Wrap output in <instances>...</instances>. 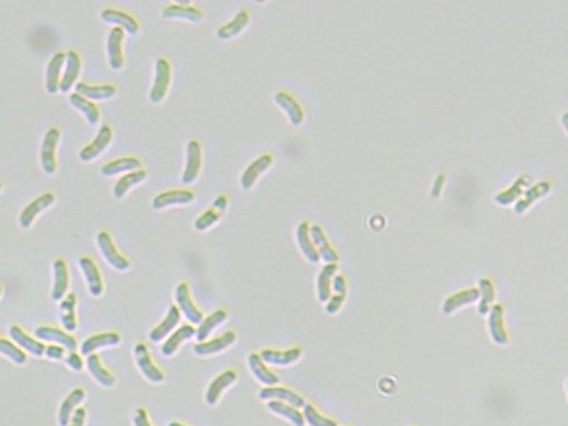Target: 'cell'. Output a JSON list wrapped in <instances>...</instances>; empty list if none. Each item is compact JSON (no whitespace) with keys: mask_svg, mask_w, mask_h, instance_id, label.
Returning a JSON list of instances; mask_svg holds the SVG:
<instances>
[{"mask_svg":"<svg viewBox=\"0 0 568 426\" xmlns=\"http://www.w3.org/2000/svg\"><path fill=\"white\" fill-rule=\"evenodd\" d=\"M68 101L76 111H80L88 123L91 125H96L101 118V111L98 109L97 105L92 101L88 100L87 98L82 97L76 92H73L68 96Z\"/></svg>","mask_w":568,"mask_h":426,"instance_id":"obj_35","label":"cell"},{"mask_svg":"<svg viewBox=\"0 0 568 426\" xmlns=\"http://www.w3.org/2000/svg\"><path fill=\"white\" fill-rule=\"evenodd\" d=\"M78 264L80 270L85 275L91 296L101 297L104 292V284H103V277L98 270L97 265L87 256L78 258Z\"/></svg>","mask_w":568,"mask_h":426,"instance_id":"obj_15","label":"cell"},{"mask_svg":"<svg viewBox=\"0 0 568 426\" xmlns=\"http://www.w3.org/2000/svg\"><path fill=\"white\" fill-rule=\"evenodd\" d=\"M222 213L218 212L214 207L207 209L200 216L196 218L195 228L197 231H206L221 220Z\"/></svg>","mask_w":568,"mask_h":426,"instance_id":"obj_49","label":"cell"},{"mask_svg":"<svg viewBox=\"0 0 568 426\" xmlns=\"http://www.w3.org/2000/svg\"><path fill=\"white\" fill-rule=\"evenodd\" d=\"M227 317V312L223 309H218V310H215L211 315L207 316L206 319H202V323L199 324L198 329L196 330L197 340L199 342H204L209 337L211 332L225 322Z\"/></svg>","mask_w":568,"mask_h":426,"instance_id":"obj_41","label":"cell"},{"mask_svg":"<svg viewBox=\"0 0 568 426\" xmlns=\"http://www.w3.org/2000/svg\"><path fill=\"white\" fill-rule=\"evenodd\" d=\"M134 426H151L149 420H148L146 410L143 409V408L136 410V414H134Z\"/></svg>","mask_w":568,"mask_h":426,"instance_id":"obj_54","label":"cell"},{"mask_svg":"<svg viewBox=\"0 0 568 426\" xmlns=\"http://www.w3.org/2000/svg\"><path fill=\"white\" fill-rule=\"evenodd\" d=\"M478 298H480V291L475 289V288L461 291V292L449 297L448 299H445V303L442 305V310L445 314H452L461 307L475 303L478 300Z\"/></svg>","mask_w":568,"mask_h":426,"instance_id":"obj_38","label":"cell"},{"mask_svg":"<svg viewBox=\"0 0 568 426\" xmlns=\"http://www.w3.org/2000/svg\"><path fill=\"white\" fill-rule=\"evenodd\" d=\"M3 189V183L0 182V191Z\"/></svg>","mask_w":568,"mask_h":426,"instance_id":"obj_60","label":"cell"},{"mask_svg":"<svg viewBox=\"0 0 568 426\" xmlns=\"http://www.w3.org/2000/svg\"><path fill=\"white\" fill-rule=\"evenodd\" d=\"M295 239L306 259L313 264L318 263L321 257L309 237V224L307 222H302L297 226Z\"/></svg>","mask_w":568,"mask_h":426,"instance_id":"obj_33","label":"cell"},{"mask_svg":"<svg viewBox=\"0 0 568 426\" xmlns=\"http://www.w3.org/2000/svg\"><path fill=\"white\" fill-rule=\"evenodd\" d=\"M180 319H181V312L179 308L176 306L169 307L165 319H162V323L157 328L150 332V341L155 342V343L162 341V339L166 338L173 330L176 329L180 323Z\"/></svg>","mask_w":568,"mask_h":426,"instance_id":"obj_31","label":"cell"},{"mask_svg":"<svg viewBox=\"0 0 568 426\" xmlns=\"http://www.w3.org/2000/svg\"><path fill=\"white\" fill-rule=\"evenodd\" d=\"M480 286V293H482L480 303H478V314L480 315H487L490 310V305L494 300V286L490 280L487 279H481L478 282Z\"/></svg>","mask_w":568,"mask_h":426,"instance_id":"obj_47","label":"cell"},{"mask_svg":"<svg viewBox=\"0 0 568 426\" xmlns=\"http://www.w3.org/2000/svg\"><path fill=\"white\" fill-rule=\"evenodd\" d=\"M267 408L272 413L289 420L295 426H304V424H305L302 414L297 408L290 406V405L281 403V401H273L267 403Z\"/></svg>","mask_w":568,"mask_h":426,"instance_id":"obj_43","label":"cell"},{"mask_svg":"<svg viewBox=\"0 0 568 426\" xmlns=\"http://www.w3.org/2000/svg\"><path fill=\"white\" fill-rule=\"evenodd\" d=\"M445 175L443 174H440V175L436 178L435 180L434 186H433V189H432V197L433 198H436L440 195L441 193L442 187H443V183H445Z\"/></svg>","mask_w":568,"mask_h":426,"instance_id":"obj_57","label":"cell"},{"mask_svg":"<svg viewBox=\"0 0 568 426\" xmlns=\"http://www.w3.org/2000/svg\"><path fill=\"white\" fill-rule=\"evenodd\" d=\"M248 364H249L250 371L253 376L260 381V383L265 384L267 387H274L279 383L277 375L274 374L266 368V365L262 361L260 355L257 354H250L248 357Z\"/></svg>","mask_w":568,"mask_h":426,"instance_id":"obj_36","label":"cell"},{"mask_svg":"<svg viewBox=\"0 0 568 426\" xmlns=\"http://www.w3.org/2000/svg\"><path fill=\"white\" fill-rule=\"evenodd\" d=\"M141 169V162H140L138 157L127 156L120 157L117 160H112L108 163L105 164L101 167V175L106 176V178H112V176L118 175L120 173L124 172H134Z\"/></svg>","mask_w":568,"mask_h":426,"instance_id":"obj_30","label":"cell"},{"mask_svg":"<svg viewBox=\"0 0 568 426\" xmlns=\"http://www.w3.org/2000/svg\"><path fill=\"white\" fill-rule=\"evenodd\" d=\"M344 301V295H335V297H332L331 299H328V303L326 305V307H325V309H326V312L331 314V315H333V314H337L339 309H340L341 306H342Z\"/></svg>","mask_w":568,"mask_h":426,"instance_id":"obj_52","label":"cell"},{"mask_svg":"<svg viewBox=\"0 0 568 426\" xmlns=\"http://www.w3.org/2000/svg\"><path fill=\"white\" fill-rule=\"evenodd\" d=\"M66 54L57 52L52 56L47 66L45 73V90L48 94H56L59 90V83L62 80V70L65 65Z\"/></svg>","mask_w":568,"mask_h":426,"instance_id":"obj_21","label":"cell"},{"mask_svg":"<svg viewBox=\"0 0 568 426\" xmlns=\"http://www.w3.org/2000/svg\"><path fill=\"white\" fill-rule=\"evenodd\" d=\"M0 355L8 358L17 365H24L28 361L25 352L7 339L0 338Z\"/></svg>","mask_w":568,"mask_h":426,"instance_id":"obj_46","label":"cell"},{"mask_svg":"<svg viewBox=\"0 0 568 426\" xmlns=\"http://www.w3.org/2000/svg\"><path fill=\"white\" fill-rule=\"evenodd\" d=\"M333 290H335L337 295H344L346 296V291H347V286H346V280L342 275H338L335 277L333 280Z\"/></svg>","mask_w":568,"mask_h":426,"instance_id":"obj_55","label":"cell"},{"mask_svg":"<svg viewBox=\"0 0 568 426\" xmlns=\"http://www.w3.org/2000/svg\"><path fill=\"white\" fill-rule=\"evenodd\" d=\"M490 315L487 319V326L490 332L491 338L494 343L499 345H505L508 343V334H507L505 326H503V309L501 305L497 303L494 305L491 310H489Z\"/></svg>","mask_w":568,"mask_h":426,"instance_id":"obj_26","label":"cell"},{"mask_svg":"<svg viewBox=\"0 0 568 426\" xmlns=\"http://www.w3.org/2000/svg\"><path fill=\"white\" fill-rule=\"evenodd\" d=\"M237 340V334L232 331L225 332L220 338L213 339L207 342H199L193 347V352L197 356H211L223 352L233 345Z\"/></svg>","mask_w":568,"mask_h":426,"instance_id":"obj_20","label":"cell"},{"mask_svg":"<svg viewBox=\"0 0 568 426\" xmlns=\"http://www.w3.org/2000/svg\"><path fill=\"white\" fill-rule=\"evenodd\" d=\"M8 333H10V338L17 347H21V349H24L25 352H29L31 355L36 356V357H43L45 355V347L43 342H40L39 340L26 334L20 326H10Z\"/></svg>","mask_w":568,"mask_h":426,"instance_id":"obj_23","label":"cell"},{"mask_svg":"<svg viewBox=\"0 0 568 426\" xmlns=\"http://www.w3.org/2000/svg\"><path fill=\"white\" fill-rule=\"evenodd\" d=\"M338 270L337 264H326L317 277V296L321 303H326L331 298V279Z\"/></svg>","mask_w":568,"mask_h":426,"instance_id":"obj_42","label":"cell"},{"mask_svg":"<svg viewBox=\"0 0 568 426\" xmlns=\"http://www.w3.org/2000/svg\"><path fill=\"white\" fill-rule=\"evenodd\" d=\"M112 140H113V130H112L111 125L108 124L101 125L92 142L87 145L85 148H82L78 153L80 160L85 163L96 160L111 145Z\"/></svg>","mask_w":568,"mask_h":426,"instance_id":"obj_6","label":"cell"},{"mask_svg":"<svg viewBox=\"0 0 568 426\" xmlns=\"http://www.w3.org/2000/svg\"><path fill=\"white\" fill-rule=\"evenodd\" d=\"M101 17L105 23L118 26L129 36H136V33L139 32V22L131 14L124 10L106 8L101 12Z\"/></svg>","mask_w":568,"mask_h":426,"instance_id":"obj_11","label":"cell"},{"mask_svg":"<svg viewBox=\"0 0 568 426\" xmlns=\"http://www.w3.org/2000/svg\"><path fill=\"white\" fill-rule=\"evenodd\" d=\"M65 361L68 368L73 370V371L80 372L82 371V368H83V359H82L81 356L76 354V352H70L67 357H66Z\"/></svg>","mask_w":568,"mask_h":426,"instance_id":"obj_51","label":"cell"},{"mask_svg":"<svg viewBox=\"0 0 568 426\" xmlns=\"http://www.w3.org/2000/svg\"><path fill=\"white\" fill-rule=\"evenodd\" d=\"M196 335V329L192 326L185 324L181 328L173 332V334L169 337L164 345H162V354L165 357H171L176 354L179 349L180 345L183 342L188 341Z\"/></svg>","mask_w":568,"mask_h":426,"instance_id":"obj_34","label":"cell"},{"mask_svg":"<svg viewBox=\"0 0 568 426\" xmlns=\"http://www.w3.org/2000/svg\"><path fill=\"white\" fill-rule=\"evenodd\" d=\"M87 368L91 376L97 381L98 383L105 387H113L115 384V378L101 364V359L96 354H91L87 358Z\"/></svg>","mask_w":568,"mask_h":426,"instance_id":"obj_40","label":"cell"},{"mask_svg":"<svg viewBox=\"0 0 568 426\" xmlns=\"http://www.w3.org/2000/svg\"><path fill=\"white\" fill-rule=\"evenodd\" d=\"M61 132L57 127H50L45 134V137L41 143L40 149V164L43 167V172L52 175L57 169V160H56V149L59 145Z\"/></svg>","mask_w":568,"mask_h":426,"instance_id":"obj_2","label":"cell"},{"mask_svg":"<svg viewBox=\"0 0 568 426\" xmlns=\"http://www.w3.org/2000/svg\"><path fill=\"white\" fill-rule=\"evenodd\" d=\"M202 145L197 140H190L187 145V160L185 167L182 174V182L185 184H191L198 179L199 173L202 171Z\"/></svg>","mask_w":568,"mask_h":426,"instance_id":"obj_4","label":"cell"},{"mask_svg":"<svg viewBox=\"0 0 568 426\" xmlns=\"http://www.w3.org/2000/svg\"><path fill=\"white\" fill-rule=\"evenodd\" d=\"M302 416L311 426H338L335 420L322 416L312 405H305Z\"/></svg>","mask_w":568,"mask_h":426,"instance_id":"obj_48","label":"cell"},{"mask_svg":"<svg viewBox=\"0 0 568 426\" xmlns=\"http://www.w3.org/2000/svg\"><path fill=\"white\" fill-rule=\"evenodd\" d=\"M250 22L249 12L247 10H241L234 15L233 19L223 24V25L218 28L216 31V36L220 40H230L233 39L235 36H239Z\"/></svg>","mask_w":568,"mask_h":426,"instance_id":"obj_24","label":"cell"},{"mask_svg":"<svg viewBox=\"0 0 568 426\" xmlns=\"http://www.w3.org/2000/svg\"><path fill=\"white\" fill-rule=\"evenodd\" d=\"M97 246L105 261L116 270H127L130 268V261L118 253L111 235L106 231H101L96 237Z\"/></svg>","mask_w":568,"mask_h":426,"instance_id":"obj_3","label":"cell"},{"mask_svg":"<svg viewBox=\"0 0 568 426\" xmlns=\"http://www.w3.org/2000/svg\"><path fill=\"white\" fill-rule=\"evenodd\" d=\"M162 17L166 20H183L191 23H198L204 19V13L190 1H176L169 3L162 10Z\"/></svg>","mask_w":568,"mask_h":426,"instance_id":"obj_5","label":"cell"},{"mask_svg":"<svg viewBox=\"0 0 568 426\" xmlns=\"http://www.w3.org/2000/svg\"><path fill=\"white\" fill-rule=\"evenodd\" d=\"M54 202H55V195H52V192H45L34 199L33 202H30L29 205L25 206V209H23L20 218H19L21 228H29L33 224L36 216H39L43 211L48 209Z\"/></svg>","mask_w":568,"mask_h":426,"instance_id":"obj_10","label":"cell"},{"mask_svg":"<svg viewBox=\"0 0 568 426\" xmlns=\"http://www.w3.org/2000/svg\"><path fill=\"white\" fill-rule=\"evenodd\" d=\"M65 355V350L61 345H50L45 347V356L52 361H61Z\"/></svg>","mask_w":568,"mask_h":426,"instance_id":"obj_50","label":"cell"},{"mask_svg":"<svg viewBox=\"0 0 568 426\" xmlns=\"http://www.w3.org/2000/svg\"><path fill=\"white\" fill-rule=\"evenodd\" d=\"M85 417H87V413H85V408H78L72 415L71 420L67 426H85Z\"/></svg>","mask_w":568,"mask_h":426,"instance_id":"obj_53","label":"cell"},{"mask_svg":"<svg viewBox=\"0 0 568 426\" xmlns=\"http://www.w3.org/2000/svg\"><path fill=\"white\" fill-rule=\"evenodd\" d=\"M302 355V350L300 348H291L284 352H279V350H273V349H264L263 352H260V358L264 363L267 364L274 365V366H288V365L293 364L295 361L300 359Z\"/></svg>","mask_w":568,"mask_h":426,"instance_id":"obj_27","label":"cell"},{"mask_svg":"<svg viewBox=\"0 0 568 426\" xmlns=\"http://www.w3.org/2000/svg\"><path fill=\"white\" fill-rule=\"evenodd\" d=\"M235 380H237V373L234 371H225L216 376L208 385L207 391H206V403L209 406H214L221 397L222 392L231 387Z\"/></svg>","mask_w":568,"mask_h":426,"instance_id":"obj_28","label":"cell"},{"mask_svg":"<svg viewBox=\"0 0 568 426\" xmlns=\"http://www.w3.org/2000/svg\"><path fill=\"white\" fill-rule=\"evenodd\" d=\"M169 426H185L183 424L178 423V422H172V423H169Z\"/></svg>","mask_w":568,"mask_h":426,"instance_id":"obj_58","label":"cell"},{"mask_svg":"<svg viewBox=\"0 0 568 426\" xmlns=\"http://www.w3.org/2000/svg\"><path fill=\"white\" fill-rule=\"evenodd\" d=\"M52 273H54V286L52 290V299L54 301H61L68 289V268L66 262L63 259H56L52 264Z\"/></svg>","mask_w":568,"mask_h":426,"instance_id":"obj_29","label":"cell"},{"mask_svg":"<svg viewBox=\"0 0 568 426\" xmlns=\"http://www.w3.org/2000/svg\"><path fill=\"white\" fill-rule=\"evenodd\" d=\"M193 200H195V193L191 190H167L157 195L153 199L151 205L156 211H162L171 206L189 205Z\"/></svg>","mask_w":568,"mask_h":426,"instance_id":"obj_9","label":"cell"},{"mask_svg":"<svg viewBox=\"0 0 568 426\" xmlns=\"http://www.w3.org/2000/svg\"><path fill=\"white\" fill-rule=\"evenodd\" d=\"M125 32L118 26H114L108 33L106 41V52H107L108 63L114 71H120L124 65L123 43Z\"/></svg>","mask_w":568,"mask_h":426,"instance_id":"obj_7","label":"cell"},{"mask_svg":"<svg viewBox=\"0 0 568 426\" xmlns=\"http://www.w3.org/2000/svg\"><path fill=\"white\" fill-rule=\"evenodd\" d=\"M75 307H76V297L74 293H68L67 296L63 298L59 303L61 324L67 332H74L78 326Z\"/></svg>","mask_w":568,"mask_h":426,"instance_id":"obj_39","label":"cell"},{"mask_svg":"<svg viewBox=\"0 0 568 426\" xmlns=\"http://www.w3.org/2000/svg\"><path fill=\"white\" fill-rule=\"evenodd\" d=\"M1 292H3V286L0 284V296H1Z\"/></svg>","mask_w":568,"mask_h":426,"instance_id":"obj_59","label":"cell"},{"mask_svg":"<svg viewBox=\"0 0 568 426\" xmlns=\"http://www.w3.org/2000/svg\"><path fill=\"white\" fill-rule=\"evenodd\" d=\"M176 299L180 312H182V314L185 315V319H188L189 322H191L192 324H200L202 323L204 316H202V312L195 306V303H192L188 284H180L179 286H176Z\"/></svg>","mask_w":568,"mask_h":426,"instance_id":"obj_14","label":"cell"},{"mask_svg":"<svg viewBox=\"0 0 568 426\" xmlns=\"http://www.w3.org/2000/svg\"><path fill=\"white\" fill-rule=\"evenodd\" d=\"M227 205H229V202H227V197L221 195H218V197L215 198L214 202H213V206H211V207H214L216 211H218V212L223 214V213L227 211Z\"/></svg>","mask_w":568,"mask_h":426,"instance_id":"obj_56","label":"cell"},{"mask_svg":"<svg viewBox=\"0 0 568 426\" xmlns=\"http://www.w3.org/2000/svg\"><path fill=\"white\" fill-rule=\"evenodd\" d=\"M34 335H36V339L43 340V341L59 343V345H63L64 348L67 349L70 352H74L76 347H78V342H76V340H75L71 334H68L67 332L57 329V328L39 326V328L34 331Z\"/></svg>","mask_w":568,"mask_h":426,"instance_id":"obj_17","label":"cell"},{"mask_svg":"<svg viewBox=\"0 0 568 426\" xmlns=\"http://www.w3.org/2000/svg\"><path fill=\"white\" fill-rule=\"evenodd\" d=\"M527 182H529V181H527L526 176H520V179H517L513 186L510 187L509 189L498 193V195L494 197V200H496V202L499 204V205H509V204L515 202V200L522 195L523 189L527 186Z\"/></svg>","mask_w":568,"mask_h":426,"instance_id":"obj_45","label":"cell"},{"mask_svg":"<svg viewBox=\"0 0 568 426\" xmlns=\"http://www.w3.org/2000/svg\"><path fill=\"white\" fill-rule=\"evenodd\" d=\"M309 237L312 240L314 247L316 248L319 257L328 264L337 263L339 261V256L337 251L331 247L328 242V237L325 235L324 231L322 230L319 225H313L309 228Z\"/></svg>","mask_w":568,"mask_h":426,"instance_id":"obj_19","label":"cell"},{"mask_svg":"<svg viewBox=\"0 0 568 426\" xmlns=\"http://www.w3.org/2000/svg\"><path fill=\"white\" fill-rule=\"evenodd\" d=\"M85 392L81 387H76L68 394L67 397L63 401L59 407V426H67L71 420L73 412L78 405L85 401Z\"/></svg>","mask_w":568,"mask_h":426,"instance_id":"obj_32","label":"cell"},{"mask_svg":"<svg viewBox=\"0 0 568 426\" xmlns=\"http://www.w3.org/2000/svg\"><path fill=\"white\" fill-rule=\"evenodd\" d=\"M262 401H286L290 406L295 408H302L305 407V399L300 394H295V391L286 389L283 387H266L260 389V394Z\"/></svg>","mask_w":568,"mask_h":426,"instance_id":"obj_16","label":"cell"},{"mask_svg":"<svg viewBox=\"0 0 568 426\" xmlns=\"http://www.w3.org/2000/svg\"><path fill=\"white\" fill-rule=\"evenodd\" d=\"M81 58L78 54L73 50L66 52L65 70H64V74L62 75V80L59 83V90L63 94H66L73 88L78 75L81 73Z\"/></svg>","mask_w":568,"mask_h":426,"instance_id":"obj_18","label":"cell"},{"mask_svg":"<svg viewBox=\"0 0 568 426\" xmlns=\"http://www.w3.org/2000/svg\"><path fill=\"white\" fill-rule=\"evenodd\" d=\"M147 178V172L145 169H138L134 172H129L124 174L122 178L117 180L116 183L114 184L113 195L116 199H122L124 195H127V192L130 191L131 188L139 186L140 183H143Z\"/></svg>","mask_w":568,"mask_h":426,"instance_id":"obj_37","label":"cell"},{"mask_svg":"<svg viewBox=\"0 0 568 426\" xmlns=\"http://www.w3.org/2000/svg\"><path fill=\"white\" fill-rule=\"evenodd\" d=\"M120 342V335L116 332H104L98 334L91 335L82 342V355L89 356L94 354L98 349L107 348L118 345Z\"/></svg>","mask_w":568,"mask_h":426,"instance_id":"obj_22","label":"cell"},{"mask_svg":"<svg viewBox=\"0 0 568 426\" xmlns=\"http://www.w3.org/2000/svg\"><path fill=\"white\" fill-rule=\"evenodd\" d=\"M75 90H76V94L81 95L82 97L87 98V99L90 101L111 99V98L116 95L117 92L116 87L112 85V83L94 85H89L87 82H78V83H76Z\"/></svg>","mask_w":568,"mask_h":426,"instance_id":"obj_25","label":"cell"},{"mask_svg":"<svg viewBox=\"0 0 568 426\" xmlns=\"http://www.w3.org/2000/svg\"><path fill=\"white\" fill-rule=\"evenodd\" d=\"M549 191H550V184H549L548 182H545V181H541V182L538 183L536 186H533L532 188H529L527 192H526L525 197L515 205V212H525L526 209H529L533 202H536L538 199L547 195Z\"/></svg>","mask_w":568,"mask_h":426,"instance_id":"obj_44","label":"cell"},{"mask_svg":"<svg viewBox=\"0 0 568 426\" xmlns=\"http://www.w3.org/2000/svg\"><path fill=\"white\" fill-rule=\"evenodd\" d=\"M172 81V66L169 59L159 57L155 66V78L149 92V100L159 104L165 99Z\"/></svg>","mask_w":568,"mask_h":426,"instance_id":"obj_1","label":"cell"},{"mask_svg":"<svg viewBox=\"0 0 568 426\" xmlns=\"http://www.w3.org/2000/svg\"><path fill=\"white\" fill-rule=\"evenodd\" d=\"M274 101L286 113L290 123L293 124V127H298L304 123L305 113H304L302 105L299 104L298 100L293 96L286 92H276L274 95Z\"/></svg>","mask_w":568,"mask_h":426,"instance_id":"obj_12","label":"cell"},{"mask_svg":"<svg viewBox=\"0 0 568 426\" xmlns=\"http://www.w3.org/2000/svg\"><path fill=\"white\" fill-rule=\"evenodd\" d=\"M136 365L143 376L153 383H160L164 381V374L157 366H155L150 357L148 348L145 343H136L134 349Z\"/></svg>","mask_w":568,"mask_h":426,"instance_id":"obj_8","label":"cell"},{"mask_svg":"<svg viewBox=\"0 0 568 426\" xmlns=\"http://www.w3.org/2000/svg\"><path fill=\"white\" fill-rule=\"evenodd\" d=\"M273 164V157L270 153H264L262 156L257 157L248 165L241 175L240 184L244 190H250L255 186L257 180L263 173L266 172Z\"/></svg>","mask_w":568,"mask_h":426,"instance_id":"obj_13","label":"cell"}]
</instances>
